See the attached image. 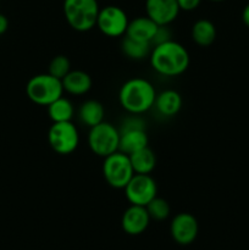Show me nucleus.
<instances>
[{"instance_id":"f257e3e1","label":"nucleus","mask_w":249,"mask_h":250,"mask_svg":"<svg viewBox=\"0 0 249 250\" xmlns=\"http://www.w3.org/2000/svg\"><path fill=\"white\" fill-rule=\"evenodd\" d=\"M149 60L153 70L166 77L182 75L187 71L190 62L187 49L172 39L154 45L149 55Z\"/></svg>"},{"instance_id":"f03ea898","label":"nucleus","mask_w":249,"mask_h":250,"mask_svg":"<svg viewBox=\"0 0 249 250\" xmlns=\"http://www.w3.org/2000/svg\"><path fill=\"white\" fill-rule=\"evenodd\" d=\"M156 90L145 78L136 77L126 81L119 92V102L122 109L131 115H141L154 106Z\"/></svg>"},{"instance_id":"7ed1b4c3","label":"nucleus","mask_w":249,"mask_h":250,"mask_svg":"<svg viewBox=\"0 0 249 250\" xmlns=\"http://www.w3.org/2000/svg\"><path fill=\"white\" fill-rule=\"evenodd\" d=\"M99 4L97 0H65L63 15L72 29L88 32L97 26Z\"/></svg>"},{"instance_id":"20e7f679","label":"nucleus","mask_w":249,"mask_h":250,"mask_svg":"<svg viewBox=\"0 0 249 250\" xmlns=\"http://www.w3.org/2000/svg\"><path fill=\"white\" fill-rule=\"evenodd\" d=\"M26 94L32 103L48 106L63 94L62 82L50 73L36 75L27 82Z\"/></svg>"},{"instance_id":"39448f33","label":"nucleus","mask_w":249,"mask_h":250,"mask_svg":"<svg viewBox=\"0 0 249 250\" xmlns=\"http://www.w3.org/2000/svg\"><path fill=\"white\" fill-rule=\"evenodd\" d=\"M103 176L110 187L115 189H124L134 176L129 156L117 150L111 155L104 158Z\"/></svg>"},{"instance_id":"423d86ee","label":"nucleus","mask_w":249,"mask_h":250,"mask_svg":"<svg viewBox=\"0 0 249 250\" xmlns=\"http://www.w3.org/2000/svg\"><path fill=\"white\" fill-rule=\"evenodd\" d=\"M88 146L95 155L102 158L111 155L120 148L119 128L105 121L90 127L88 133Z\"/></svg>"},{"instance_id":"0eeeda50","label":"nucleus","mask_w":249,"mask_h":250,"mask_svg":"<svg viewBox=\"0 0 249 250\" xmlns=\"http://www.w3.org/2000/svg\"><path fill=\"white\" fill-rule=\"evenodd\" d=\"M48 142L56 154L68 155L77 149L80 134L72 121L54 122L48 132Z\"/></svg>"},{"instance_id":"6e6552de","label":"nucleus","mask_w":249,"mask_h":250,"mask_svg":"<svg viewBox=\"0 0 249 250\" xmlns=\"http://www.w3.org/2000/svg\"><path fill=\"white\" fill-rule=\"evenodd\" d=\"M124 190L131 205L146 207L154 198L158 197V186L150 175L134 173Z\"/></svg>"},{"instance_id":"1a4fd4ad","label":"nucleus","mask_w":249,"mask_h":250,"mask_svg":"<svg viewBox=\"0 0 249 250\" xmlns=\"http://www.w3.org/2000/svg\"><path fill=\"white\" fill-rule=\"evenodd\" d=\"M128 23V16L121 7L109 5L99 10L97 27L104 36L111 38L124 36Z\"/></svg>"},{"instance_id":"9d476101","label":"nucleus","mask_w":249,"mask_h":250,"mask_svg":"<svg viewBox=\"0 0 249 250\" xmlns=\"http://www.w3.org/2000/svg\"><path fill=\"white\" fill-rule=\"evenodd\" d=\"M199 225L197 219L189 212H180L170 224V233L173 241L181 246L192 244L197 239Z\"/></svg>"},{"instance_id":"9b49d317","label":"nucleus","mask_w":249,"mask_h":250,"mask_svg":"<svg viewBox=\"0 0 249 250\" xmlns=\"http://www.w3.org/2000/svg\"><path fill=\"white\" fill-rule=\"evenodd\" d=\"M146 16L159 26H168L177 19L180 6L177 0H145Z\"/></svg>"},{"instance_id":"f8f14e48","label":"nucleus","mask_w":249,"mask_h":250,"mask_svg":"<svg viewBox=\"0 0 249 250\" xmlns=\"http://www.w3.org/2000/svg\"><path fill=\"white\" fill-rule=\"evenodd\" d=\"M150 216L145 207L131 205L124 210L121 219V227L129 236H138L145 232L150 224Z\"/></svg>"},{"instance_id":"ddd939ff","label":"nucleus","mask_w":249,"mask_h":250,"mask_svg":"<svg viewBox=\"0 0 249 250\" xmlns=\"http://www.w3.org/2000/svg\"><path fill=\"white\" fill-rule=\"evenodd\" d=\"M120 131V148L122 153L131 155L136 151L148 146L149 138L145 128L119 129Z\"/></svg>"},{"instance_id":"4468645a","label":"nucleus","mask_w":249,"mask_h":250,"mask_svg":"<svg viewBox=\"0 0 249 250\" xmlns=\"http://www.w3.org/2000/svg\"><path fill=\"white\" fill-rule=\"evenodd\" d=\"M158 28L159 24H156L148 16H139L129 21L124 36L129 37L132 39H136V41L148 42V43L151 44Z\"/></svg>"},{"instance_id":"2eb2a0df","label":"nucleus","mask_w":249,"mask_h":250,"mask_svg":"<svg viewBox=\"0 0 249 250\" xmlns=\"http://www.w3.org/2000/svg\"><path fill=\"white\" fill-rule=\"evenodd\" d=\"M156 111L165 117H172L180 112L182 107V97L177 90L166 89L156 94L154 106Z\"/></svg>"},{"instance_id":"dca6fc26","label":"nucleus","mask_w":249,"mask_h":250,"mask_svg":"<svg viewBox=\"0 0 249 250\" xmlns=\"http://www.w3.org/2000/svg\"><path fill=\"white\" fill-rule=\"evenodd\" d=\"M63 92L72 95L87 94L92 88V78L87 72L82 70H71L61 80Z\"/></svg>"},{"instance_id":"f3484780","label":"nucleus","mask_w":249,"mask_h":250,"mask_svg":"<svg viewBox=\"0 0 249 250\" xmlns=\"http://www.w3.org/2000/svg\"><path fill=\"white\" fill-rule=\"evenodd\" d=\"M105 110L100 102L94 99L85 100L78 109V117L85 126L94 127L104 121Z\"/></svg>"},{"instance_id":"a211bd4d","label":"nucleus","mask_w":249,"mask_h":250,"mask_svg":"<svg viewBox=\"0 0 249 250\" xmlns=\"http://www.w3.org/2000/svg\"><path fill=\"white\" fill-rule=\"evenodd\" d=\"M129 160H131L132 167L134 173L139 175H150L156 166V156L154 151L149 146L141 149L136 153L131 154Z\"/></svg>"},{"instance_id":"6ab92c4d","label":"nucleus","mask_w":249,"mask_h":250,"mask_svg":"<svg viewBox=\"0 0 249 250\" xmlns=\"http://www.w3.org/2000/svg\"><path fill=\"white\" fill-rule=\"evenodd\" d=\"M192 39L199 46H209L216 39V27L210 20H198L192 27Z\"/></svg>"},{"instance_id":"aec40b11","label":"nucleus","mask_w":249,"mask_h":250,"mask_svg":"<svg viewBox=\"0 0 249 250\" xmlns=\"http://www.w3.org/2000/svg\"><path fill=\"white\" fill-rule=\"evenodd\" d=\"M122 53L132 60H143L151 53L153 45L148 42H141L124 36L121 43Z\"/></svg>"},{"instance_id":"412c9836","label":"nucleus","mask_w":249,"mask_h":250,"mask_svg":"<svg viewBox=\"0 0 249 250\" xmlns=\"http://www.w3.org/2000/svg\"><path fill=\"white\" fill-rule=\"evenodd\" d=\"M48 115L53 122H67L71 121L75 115V107L70 99L60 97L55 102L48 105Z\"/></svg>"},{"instance_id":"4be33fe9","label":"nucleus","mask_w":249,"mask_h":250,"mask_svg":"<svg viewBox=\"0 0 249 250\" xmlns=\"http://www.w3.org/2000/svg\"><path fill=\"white\" fill-rule=\"evenodd\" d=\"M145 208L150 219L155 220V221H164L170 216V205L163 198L155 197Z\"/></svg>"},{"instance_id":"5701e85b","label":"nucleus","mask_w":249,"mask_h":250,"mask_svg":"<svg viewBox=\"0 0 249 250\" xmlns=\"http://www.w3.org/2000/svg\"><path fill=\"white\" fill-rule=\"evenodd\" d=\"M71 71V62L67 56L56 55L51 59L49 63V72L54 77L62 80L66 75Z\"/></svg>"},{"instance_id":"b1692460","label":"nucleus","mask_w":249,"mask_h":250,"mask_svg":"<svg viewBox=\"0 0 249 250\" xmlns=\"http://www.w3.org/2000/svg\"><path fill=\"white\" fill-rule=\"evenodd\" d=\"M171 41V32L167 28V26H159L158 31H156L155 36H154L151 45H158V44L165 43V42Z\"/></svg>"},{"instance_id":"393cba45","label":"nucleus","mask_w":249,"mask_h":250,"mask_svg":"<svg viewBox=\"0 0 249 250\" xmlns=\"http://www.w3.org/2000/svg\"><path fill=\"white\" fill-rule=\"evenodd\" d=\"M180 10L183 11H193L200 5L202 0H177Z\"/></svg>"},{"instance_id":"a878e982","label":"nucleus","mask_w":249,"mask_h":250,"mask_svg":"<svg viewBox=\"0 0 249 250\" xmlns=\"http://www.w3.org/2000/svg\"><path fill=\"white\" fill-rule=\"evenodd\" d=\"M7 28H9V20L5 15L0 14V36L4 34L7 31Z\"/></svg>"},{"instance_id":"bb28decb","label":"nucleus","mask_w":249,"mask_h":250,"mask_svg":"<svg viewBox=\"0 0 249 250\" xmlns=\"http://www.w3.org/2000/svg\"><path fill=\"white\" fill-rule=\"evenodd\" d=\"M242 20H243L244 24L249 28V2L244 6L243 12H242Z\"/></svg>"},{"instance_id":"cd10ccee","label":"nucleus","mask_w":249,"mask_h":250,"mask_svg":"<svg viewBox=\"0 0 249 250\" xmlns=\"http://www.w3.org/2000/svg\"><path fill=\"white\" fill-rule=\"evenodd\" d=\"M210 1H215V2H220V1H224V0H210Z\"/></svg>"}]
</instances>
